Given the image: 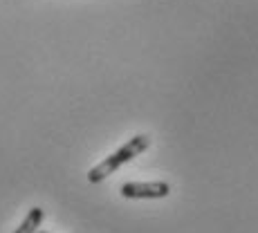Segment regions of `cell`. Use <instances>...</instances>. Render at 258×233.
<instances>
[{
  "mask_svg": "<svg viewBox=\"0 0 258 233\" xmlns=\"http://www.w3.org/2000/svg\"><path fill=\"white\" fill-rule=\"evenodd\" d=\"M151 137L148 135H137L133 137L131 141H126L121 148H117L112 155H108L103 162H99L94 168H90V173H88V182L90 184H99L101 180H106V177H110L112 173L117 171V168H121L123 164L133 162L137 155H142L144 150H146L148 146H151Z\"/></svg>",
  "mask_w": 258,
  "mask_h": 233,
  "instance_id": "cell-1",
  "label": "cell"
},
{
  "mask_svg": "<svg viewBox=\"0 0 258 233\" xmlns=\"http://www.w3.org/2000/svg\"><path fill=\"white\" fill-rule=\"evenodd\" d=\"M43 217H45V211L41 209V206H34V209H29V213L25 215V220L21 222V226H18L14 233H36L38 226H41Z\"/></svg>",
  "mask_w": 258,
  "mask_h": 233,
  "instance_id": "cell-3",
  "label": "cell"
},
{
  "mask_svg": "<svg viewBox=\"0 0 258 233\" xmlns=\"http://www.w3.org/2000/svg\"><path fill=\"white\" fill-rule=\"evenodd\" d=\"M126 200H162L171 193L168 182H128L119 188Z\"/></svg>",
  "mask_w": 258,
  "mask_h": 233,
  "instance_id": "cell-2",
  "label": "cell"
}]
</instances>
